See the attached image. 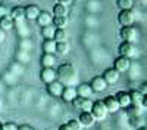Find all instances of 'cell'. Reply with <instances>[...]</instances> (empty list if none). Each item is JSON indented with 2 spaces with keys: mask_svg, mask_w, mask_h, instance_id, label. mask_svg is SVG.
<instances>
[{
  "mask_svg": "<svg viewBox=\"0 0 147 130\" xmlns=\"http://www.w3.org/2000/svg\"><path fill=\"white\" fill-rule=\"evenodd\" d=\"M56 73H57V81H60L65 87H68V86L77 87L80 84V74H78L77 67L74 64H71V62L60 64L56 68Z\"/></svg>",
  "mask_w": 147,
  "mask_h": 130,
  "instance_id": "1",
  "label": "cell"
},
{
  "mask_svg": "<svg viewBox=\"0 0 147 130\" xmlns=\"http://www.w3.org/2000/svg\"><path fill=\"white\" fill-rule=\"evenodd\" d=\"M90 112L94 117L96 121H103L105 118L107 117V114H109L105 103H103V101H93V106H91Z\"/></svg>",
  "mask_w": 147,
  "mask_h": 130,
  "instance_id": "2",
  "label": "cell"
},
{
  "mask_svg": "<svg viewBox=\"0 0 147 130\" xmlns=\"http://www.w3.org/2000/svg\"><path fill=\"white\" fill-rule=\"evenodd\" d=\"M119 37L122 39V42H136L137 39V30L134 25H128V27H121L119 30Z\"/></svg>",
  "mask_w": 147,
  "mask_h": 130,
  "instance_id": "3",
  "label": "cell"
},
{
  "mask_svg": "<svg viewBox=\"0 0 147 130\" xmlns=\"http://www.w3.org/2000/svg\"><path fill=\"white\" fill-rule=\"evenodd\" d=\"M40 80L44 84H50V83L57 80V73H56V68H41L40 71Z\"/></svg>",
  "mask_w": 147,
  "mask_h": 130,
  "instance_id": "4",
  "label": "cell"
},
{
  "mask_svg": "<svg viewBox=\"0 0 147 130\" xmlns=\"http://www.w3.org/2000/svg\"><path fill=\"white\" fill-rule=\"evenodd\" d=\"M118 53L119 56L132 58L136 55V44L132 42H121V44L118 46Z\"/></svg>",
  "mask_w": 147,
  "mask_h": 130,
  "instance_id": "5",
  "label": "cell"
},
{
  "mask_svg": "<svg viewBox=\"0 0 147 130\" xmlns=\"http://www.w3.org/2000/svg\"><path fill=\"white\" fill-rule=\"evenodd\" d=\"M113 68L118 71L119 74L122 73H127V71L131 68V58H127V56H119L115 59V62H113Z\"/></svg>",
  "mask_w": 147,
  "mask_h": 130,
  "instance_id": "6",
  "label": "cell"
},
{
  "mask_svg": "<svg viewBox=\"0 0 147 130\" xmlns=\"http://www.w3.org/2000/svg\"><path fill=\"white\" fill-rule=\"evenodd\" d=\"M134 21H136V15L132 10H121L118 14V22L121 24V27L132 25Z\"/></svg>",
  "mask_w": 147,
  "mask_h": 130,
  "instance_id": "7",
  "label": "cell"
},
{
  "mask_svg": "<svg viewBox=\"0 0 147 130\" xmlns=\"http://www.w3.org/2000/svg\"><path fill=\"white\" fill-rule=\"evenodd\" d=\"M90 86H91V89H93V92H94V93H103V92L107 89V86H109V84L105 81V78H103L102 76H96V77H93V78H91Z\"/></svg>",
  "mask_w": 147,
  "mask_h": 130,
  "instance_id": "8",
  "label": "cell"
},
{
  "mask_svg": "<svg viewBox=\"0 0 147 130\" xmlns=\"http://www.w3.org/2000/svg\"><path fill=\"white\" fill-rule=\"evenodd\" d=\"M77 120L80 121V124L82 126V129H90V127H93L94 123H96L94 117L91 115L90 111H81Z\"/></svg>",
  "mask_w": 147,
  "mask_h": 130,
  "instance_id": "9",
  "label": "cell"
},
{
  "mask_svg": "<svg viewBox=\"0 0 147 130\" xmlns=\"http://www.w3.org/2000/svg\"><path fill=\"white\" fill-rule=\"evenodd\" d=\"M63 89H65V86H63L60 81H57V80L46 86V90H47V93L50 95V96H53V98H60V96H62Z\"/></svg>",
  "mask_w": 147,
  "mask_h": 130,
  "instance_id": "10",
  "label": "cell"
},
{
  "mask_svg": "<svg viewBox=\"0 0 147 130\" xmlns=\"http://www.w3.org/2000/svg\"><path fill=\"white\" fill-rule=\"evenodd\" d=\"M71 103L74 105V108H77V110H80V111H90L91 106H93V101H91V99L81 98V96H77Z\"/></svg>",
  "mask_w": 147,
  "mask_h": 130,
  "instance_id": "11",
  "label": "cell"
},
{
  "mask_svg": "<svg viewBox=\"0 0 147 130\" xmlns=\"http://www.w3.org/2000/svg\"><path fill=\"white\" fill-rule=\"evenodd\" d=\"M102 77L105 78V81L107 83V84H116V83L119 81L121 74L112 67V68H106V69L103 71V76H102Z\"/></svg>",
  "mask_w": 147,
  "mask_h": 130,
  "instance_id": "12",
  "label": "cell"
},
{
  "mask_svg": "<svg viewBox=\"0 0 147 130\" xmlns=\"http://www.w3.org/2000/svg\"><path fill=\"white\" fill-rule=\"evenodd\" d=\"M103 103H105V106H106V110H107V112H110V114H115V112H118L121 108H119V103H118V101H116V98H115V95H109V96H106L105 99H103Z\"/></svg>",
  "mask_w": 147,
  "mask_h": 130,
  "instance_id": "13",
  "label": "cell"
},
{
  "mask_svg": "<svg viewBox=\"0 0 147 130\" xmlns=\"http://www.w3.org/2000/svg\"><path fill=\"white\" fill-rule=\"evenodd\" d=\"M115 98L119 103V108H128V106L131 105V99H129V93L125 92V90H119L115 93Z\"/></svg>",
  "mask_w": 147,
  "mask_h": 130,
  "instance_id": "14",
  "label": "cell"
},
{
  "mask_svg": "<svg viewBox=\"0 0 147 130\" xmlns=\"http://www.w3.org/2000/svg\"><path fill=\"white\" fill-rule=\"evenodd\" d=\"M52 19H53V15H52V12H49V10H41L40 12V15L38 18H37V24L43 28V27H47V25H52Z\"/></svg>",
  "mask_w": 147,
  "mask_h": 130,
  "instance_id": "15",
  "label": "cell"
},
{
  "mask_svg": "<svg viewBox=\"0 0 147 130\" xmlns=\"http://www.w3.org/2000/svg\"><path fill=\"white\" fill-rule=\"evenodd\" d=\"M10 18L13 19L15 22H21V21H25V7L24 6H15L12 7L9 12Z\"/></svg>",
  "mask_w": 147,
  "mask_h": 130,
  "instance_id": "16",
  "label": "cell"
},
{
  "mask_svg": "<svg viewBox=\"0 0 147 130\" xmlns=\"http://www.w3.org/2000/svg\"><path fill=\"white\" fill-rule=\"evenodd\" d=\"M40 12H41V9L37 6V5H28V6H25V19L35 21L37 18H38Z\"/></svg>",
  "mask_w": 147,
  "mask_h": 130,
  "instance_id": "17",
  "label": "cell"
},
{
  "mask_svg": "<svg viewBox=\"0 0 147 130\" xmlns=\"http://www.w3.org/2000/svg\"><path fill=\"white\" fill-rule=\"evenodd\" d=\"M77 93H78V96H81V98L90 99V96L94 92H93V89L90 86V83H80V84L77 86Z\"/></svg>",
  "mask_w": 147,
  "mask_h": 130,
  "instance_id": "18",
  "label": "cell"
},
{
  "mask_svg": "<svg viewBox=\"0 0 147 130\" xmlns=\"http://www.w3.org/2000/svg\"><path fill=\"white\" fill-rule=\"evenodd\" d=\"M78 96V93H77V87H72V86H68L63 89V93H62V101L63 102H72L74 99H75Z\"/></svg>",
  "mask_w": 147,
  "mask_h": 130,
  "instance_id": "19",
  "label": "cell"
},
{
  "mask_svg": "<svg viewBox=\"0 0 147 130\" xmlns=\"http://www.w3.org/2000/svg\"><path fill=\"white\" fill-rule=\"evenodd\" d=\"M55 65H56V55L43 53V56H41V67L43 68H55Z\"/></svg>",
  "mask_w": 147,
  "mask_h": 130,
  "instance_id": "20",
  "label": "cell"
},
{
  "mask_svg": "<svg viewBox=\"0 0 147 130\" xmlns=\"http://www.w3.org/2000/svg\"><path fill=\"white\" fill-rule=\"evenodd\" d=\"M0 28L5 30L6 33L15 28V21L10 18V15H5V16L0 18Z\"/></svg>",
  "mask_w": 147,
  "mask_h": 130,
  "instance_id": "21",
  "label": "cell"
},
{
  "mask_svg": "<svg viewBox=\"0 0 147 130\" xmlns=\"http://www.w3.org/2000/svg\"><path fill=\"white\" fill-rule=\"evenodd\" d=\"M129 93V99H131V105H137V106H141V102H143V96L144 95L138 90V89H132L128 92Z\"/></svg>",
  "mask_w": 147,
  "mask_h": 130,
  "instance_id": "22",
  "label": "cell"
},
{
  "mask_svg": "<svg viewBox=\"0 0 147 130\" xmlns=\"http://www.w3.org/2000/svg\"><path fill=\"white\" fill-rule=\"evenodd\" d=\"M15 28L18 30V34L21 35V39H28L30 35V28L25 24V21H21V22H15Z\"/></svg>",
  "mask_w": 147,
  "mask_h": 130,
  "instance_id": "23",
  "label": "cell"
},
{
  "mask_svg": "<svg viewBox=\"0 0 147 130\" xmlns=\"http://www.w3.org/2000/svg\"><path fill=\"white\" fill-rule=\"evenodd\" d=\"M52 15L53 16H68V6L60 5V3H55V6L52 9Z\"/></svg>",
  "mask_w": 147,
  "mask_h": 130,
  "instance_id": "24",
  "label": "cell"
},
{
  "mask_svg": "<svg viewBox=\"0 0 147 130\" xmlns=\"http://www.w3.org/2000/svg\"><path fill=\"white\" fill-rule=\"evenodd\" d=\"M41 49H43V53H52V55H55V52H56V42L53 39L44 40L43 44H41Z\"/></svg>",
  "mask_w": 147,
  "mask_h": 130,
  "instance_id": "25",
  "label": "cell"
},
{
  "mask_svg": "<svg viewBox=\"0 0 147 130\" xmlns=\"http://www.w3.org/2000/svg\"><path fill=\"white\" fill-rule=\"evenodd\" d=\"M125 111H127V115L132 120V118H140V115L143 112V108L141 106H137V105H129L128 108H125Z\"/></svg>",
  "mask_w": 147,
  "mask_h": 130,
  "instance_id": "26",
  "label": "cell"
},
{
  "mask_svg": "<svg viewBox=\"0 0 147 130\" xmlns=\"http://www.w3.org/2000/svg\"><path fill=\"white\" fill-rule=\"evenodd\" d=\"M68 52H69V43L68 42H59V43H56V52H55V55L65 56Z\"/></svg>",
  "mask_w": 147,
  "mask_h": 130,
  "instance_id": "27",
  "label": "cell"
},
{
  "mask_svg": "<svg viewBox=\"0 0 147 130\" xmlns=\"http://www.w3.org/2000/svg\"><path fill=\"white\" fill-rule=\"evenodd\" d=\"M52 25L55 28H66V25H68V16H53Z\"/></svg>",
  "mask_w": 147,
  "mask_h": 130,
  "instance_id": "28",
  "label": "cell"
},
{
  "mask_svg": "<svg viewBox=\"0 0 147 130\" xmlns=\"http://www.w3.org/2000/svg\"><path fill=\"white\" fill-rule=\"evenodd\" d=\"M55 31L56 28L53 25H47V27H43L41 28V35H43V39L44 40H50L55 37Z\"/></svg>",
  "mask_w": 147,
  "mask_h": 130,
  "instance_id": "29",
  "label": "cell"
},
{
  "mask_svg": "<svg viewBox=\"0 0 147 130\" xmlns=\"http://www.w3.org/2000/svg\"><path fill=\"white\" fill-rule=\"evenodd\" d=\"M53 40H55L56 43H59V42H68V34H66V30H65V28H56Z\"/></svg>",
  "mask_w": 147,
  "mask_h": 130,
  "instance_id": "30",
  "label": "cell"
},
{
  "mask_svg": "<svg viewBox=\"0 0 147 130\" xmlns=\"http://www.w3.org/2000/svg\"><path fill=\"white\" fill-rule=\"evenodd\" d=\"M116 6L119 10H132L134 0H116Z\"/></svg>",
  "mask_w": 147,
  "mask_h": 130,
  "instance_id": "31",
  "label": "cell"
},
{
  "mask_svg": "<svg viewBox=\"0 0 147 130\" xmlns=\"http://www.w3.org/2000/svg\"><path fill=\"white\" fill-rule=\"evenodd\" d=\"M66 124L71 130H82V126L80 124V121L77 120V118H71V120L66 121Z\"/></svg>",
  "mask_w": 147,
  "mask_h": 130,
  "instance_id": "32",
  "label": "cell"
},
{
  "mask_svg": "<svg viewBox=\"0 0 147 130\" xmlns=\"http://www.w3.org/2000/svg\"><path fill=\"white\" fill-rule=\"evenodd\" d=\"M18 61L22 64H28L30 62V53L25 50H19L18 52Z\"/></svg>",
  "mask_w": 147,
  "mask_h": 130,
  "instance_id": "33",
  "label": "cell"
},
{
  "mask_svg": "<svg viewBox=\"0 0 147 130\" xmlns=\"http://www.w3.org/2000/svg\"><path fill=\"white\" fill-rule=\"evenodd\" d=\"M30 49H31V42H30L28 39H22V40H21V44H19V50L28 52Z\"/></svg>",
  "mask_w": 147,
  "mask_h": 130,
  "instance_id": "34",
  "label": "cell"
},
{
  "mask_svg": "<svg viewBox=\"0 0 147 130\" xmlns=\"http://www.w3.org/2000/svg\"><path fill=\"white\" fill-rule=\"evenodd\" d=\"M18 124L13 123V121H7V123H3V130H18Z\"/></svg>",
  "mask_w": 147,
  "mask_h": 130,
  "instance_id": "35",
  "label": "cell"
},
{
  "mask_svg": "<svg viewBox=\"0 0 147 130\" xmlns=\"http://www.w3.org/2000/svg\"><path fill=\"white\" fill-rule=\"evenodd\" d=\"M9 12H10V10H9L6 6H3V5H2V6H0V18L5 16V15H9Z\"/></svg>",
  "mask_w": 147,
  "mask_h": 130,
  "instance_id": "36",
  "label": "cell"
},
{
  "mask_svg": "<svg viewBox=\"0 0 147 130\" xmlns=\"http://www.w3.org/2000/svg\"><path fill=\"white\" fill-rule=\"evenodd\" d=\"M6 35H7V34H6V31L0 28V44H2V43L6 40Z\"/></svg>",
  "mask_w": 147,
  "mask_h": 130,
  "instance_id": "37",
  "label": "cell"
},
{
  "mask_svg": "<svg viewBox=\"0 0 147 130\" xmlns=\"http://www.w3.org/2000/svg\"><path fill=\"white\" fill-rule=\"evenodd\" d=\"M18 130H34V127L30 126V124H21V126L18 127Z\"/></svg>",
  "mask_w": 147,
  "mask_h": 130,
  "instance_id": "38",
  "label": "cell"
},
{
  "mask_svg": "<svg viewBox=\"0 0 147 130\" xmlns=\"http://www.w3.org/2000/svg\"><path fill=\"white\" fill-rule=\"evenodd\" d=\"M143 95H147V83H143V84L140 86V89H138Z\"/></svg>",
  "mask_w": 147,
  "mask_h": 130,
  "instance_id": "39",
  "label": "cell"
},
{
  "mask_svg": "<svg viewBox=\"0 0 147 130\" xmlns=\"http://www.w3.org/2000/svg\"><path fill=\"white\" fill-rule=\"evenodd\" d=\"M141 108L143 110H147V95L143 96V102H141Z\"/></svg>",
  "mask_w": 147,
  "mask_h": 130,
  "instance_id": "40",
  "label": "cell"
},
{
  "mask_svg": "<svg viewBox=\"0 0 147 130\" xmlns=\"http://www.w3.org/2000/svg\"><path fill=\"white\" fill-rule=\"evenodd\" d=\"M72 2H74V0H57V3H60V5H65V6H69Z\"/></svg>",
  "mask_w": 147,
  "mask_h": 130,
  "instance_id": "41",
  "label": "cell"
},
{
  "mask_svg": "<svg viewBox=\"0 0 147 130\" xmlns=\"http://www.w3.org/2000/svg\"><path fill=\"white\" fill-rule=\"evenodd\" d=\"M57 130H71V129L68 127V124H66V123H62V124H60V126L57 127Z\"/></svg>",
  "mask_w": 147,
  "mask_h": 130,
  "instance_id": "42",
  "label": "cell"
},
{
  "mask_svg": "<svg viewBox=\"0 0 147 130\" xmlns=\"http://www.w3.org/2000/svg\"><path fill=\"white\" fill-rule=\"evenodd\" d=\"M136 130H147V126H138Z\"/></svg>",
  "mask_w": 147,
  "mask_h": 130,
  "instance_id": "43",
  "label": "cell"
},
{
  "mask_svg": "<svg viewBox=\"0 0 147 130\" xmlns=\"http://www.w3.org/2000/svg\"><path fill=\"white\" fill-rule=\"evenodd\" d=\"M0 130H3V123L0 121Z\"/></svg>",
  "mask_w": 147,
  "mask_h": 130,
  "instance_id": "44",
  "label": "cell"
},
{
  "mask_svg": "<svg viewBox=\"0 0 147 130\" xmlns=\"http://www.w3.org/2000/svg\"><path fill=\"white\" fill-rule=\"evenodd\" d=\"M0 2H2V0H0Z\"/></svg>",
  "mask_w": 147,
  "mask_h": 130,
  "instance_id": "45",
  "label": "cell"
},
{
  "mask_svg": "<svg viewBox=\"0 0 147 130\" xmlns=\"http://www.w3.org/2000/svg\"><path fill=\"white\" fill-rule=\"evenodd\" d=\"M0 106H2V105H0Z\"/></svg>",
  "mask_w": 147,
  "mask_h": 130,
  "instance_id": "46",
  "label": "cell"
}]
</instances>
